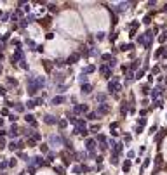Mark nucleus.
Instances as JSON below:
<instances>
[{"label": "nucleus", "instance_id": "obj_3", "mask_svg": "<svg viewBox=\"0 0 167 175\" xmlns=\"http://www.w3.org/2000/svg\"><path fill=\"white\" fill-rule=\"evenodd\" d=\"M87 111H89V106H87V104H75V106H73V113H75V115L87 113Z\"/></svg>", "mask_w": 167, "mask_h": 175}, {"label": "nucleus", "instance_id": "obj_43", "mask_svg": "<svg viewBox=\"0 0 167 175\" xmlns=\"http://www.w3.org/2000/svg\"><path fill=\"white\" fill-rule=\"evenodd\" d=\"M148 165H150V160H148V158H146V161H143V167H141V170H145V168L148 167Z\"/></svg>", "mask_w": 167, "mask_h": 175}, {"label": "nucleus", "instance_id": "obj_22", "mask_svg": "<svg viewBox=\"0 0 167 175\" xmlns=\"http://www.w3.org/2000/svg\"><path fill=\"white\" fill-rule=\"evenodd\" d=\"M139 90H141L143 95H148V94H152V92H150V85H141V89H139Z\"/></svg>", "mask_w": 167, "mask_h": 175}, {"label": "nucleus", "instance_id": "obj_50", "mask_svg": "<svg viewBox=\"0 0 167 175\" xmlns=\"http://www.w3.org/2000/svg\"><path fill=\"white\" fill-rule=\"evenodd\" d=\"M9 120H11V121H16V120H18V116H16V115H11V116H9Z\"/></svg>", "mask_w": 167, "mask_h": 175}, {"label": "nucleus", "instance_id": "obj_8", "mask_svg": "<svg viewBox=\"0 0 167 175\" xmlns=\"http://www.w3.org/2000/svg\"><path fill=\"white\" fill-rule=\"evenodd\" d=\"M164 90H165V87H164V85H159V87H155V89L152 90V97H153V99H157V97H159L160 94L164 92Z\"/></svg>", "mask_w": 167, "mask_h": 175}, {"label": "nucleus", "instance_id": "obj_53", "mask_svg": "<svg viewBox=\"0 0 167 175\" xmlns=\"http://www.w3.org/2000/svg\"><path fill=\"white\" fill-rule=\"evenodd\" d=\"M4 144H5V141L4 139H0V147H4Z\"/></svg>", "mask_w": 167, "mask_h": 175}, {"label": "nucleus", "instance_id": "obj_34", "mask_svg": "<svg viewBox=\"0 0 167 175\" xmlns=\"http://www.w3.org/2000/svg\"><path fill=\"white\" fill-rule=\"evenodd\" d=\"M162 104H164V102L160 101V99H157V101L153 102V108H162Z\"/></svg>", "mask_w": 167, "mask_h": 175}, {"label": "nucleus", "instance_id": "obj_48", "mask_svg": "<svg viewBox=\"0 0 167 175\" xmlns=\"http://www.w3.org/2000/svg\"><path fill=\"white\" fill-rule=\"evenodd\" d=\"M104 37H106V35H104V33H103V31H101V33H97V40H103V38H104Z\"/></svg>", "mask_w": 167, "mask_h": 175}, {"label": "nucleus", "instance_id": "obj_52", "mask_svg": "<svg viewBox=\"0 0 167 175\" xmlns=\"http://www.w3.org/2000/svg\"><path fill=\"white\" fill-rule=\"evenodd\" d=\"M162 57H167V49L164 47V52H162Z\"/></svg>", "mask_w": 167, "mask_h": 175}, {"label": "nucleus", "instance_id": "obj_51", "mask_svg": "<svg viewBox=\"0 0 167 175\" xmlns=\"http://www.w3.org/2000/svg\"><path fill=\"white\" fill-rule=\"evenodd\" d=\"M143 132V127H136V134H141Z\"/></svg>", "mask_w": 167, "mask_h": 175}, {"label": "nucleus", "instance_id": "obj_33", "mask_svg": "<svg viewBox=\"0 0 167 175\" xmlns=\"http://www.w3.org/2000/svg\"><path fill=\"white\" fill-rule=\"evenodd\" d=\"M87 118H89V120H96V118H97V113L91 111V113H89V115H87Z\"/></svg>", "mask_w": 167, "mask_h": 175}, {"label": "nucleus", "instance_id": "obj_44", "mask_svg": "<svg viewBox=\"0 0 167 175\" xmlns=\"http://www.w3.org/2000/svg\"><path fill=\"white\" fill-rule=\"evenodd\" d=\"M134 156H136V153H134V151H129V153H127V158H129V160H132Z\"/></svg>", "mask_w": 167, "mask_h": 175}, {"label": "nucleus", "instance_id": "obj_45", "mask_svg": "<svg viewBox=\"0 0 167 175\" xmlns=\"http://www.w3.org/2000/svg\"><path fill=\"white\" fill-rule=\"evenodd\" d=\"M99 130V125H92V127H91V132H97Z\"/></svg>", "mask_w": 167, "mask_h": 175}, {"label": "nucleus", "instance_id": "obj_15", "mask_svg": "<svg viewBox=\"0 0 167 175\" xmlns=\"http://www.w3.org/2000/svg\"><path fill=\"white\" fill-rule=\"evenodd\" d=\"M131 49H134V44H122L120 45V50H122V52H127Z\"/></svg>", "mask_w": 167, "mask_h": 175}, {"label": "nucleus", "instance_id": "obj_7", "mask_svg": "<svg viewBox=\"0 0 167 175\" xmlns=\"http://www.w3.org/2000/svg\"><path fill=\"white\" fill-rule=\"evenodd\" d=\"M64 101H66V97H64V95H56V97H52V99H51V104L52 106H59V104H63Z\"/></svg>", "mask_w": 167, "mask_h": 175}, {"label": "nucleus", "instance_id": "obj_40", "mask_svg": "<svg viewBox=\"0 0 167 175\" xmlns=\"http://www.w3.org/2000/svg\"><path fill=\"white\" fill-rule=\"evenodd\" d=\"M40 151H42V153H49V147H47L45 144H42V146H40Z\"/></svg>", "mask_w": 167, "mask_h": 175}, {"label": "nucleus", "instance_id": "obj_12", "mask_svg": "<svg viewBox=\"0 0 167 175\" xmlns=\"http://www.w3.org/2000/svg\"><path fill=\"white\" fill-rule=\"evenodd\" d=\"M31 163H33L35 167H40V165H44V158H42V156H35V158H31Z\"/></svg>", "mask_w": 167, "mask_h": 175}, {"label": "nucleus", "instance_id": "obj_54", "mask_svg": "<svg viewBox=\"0 0 167 175\" xmlns=\"http://www.w3.org/2000/svg\"><path fill=\"white\" fill-rule=\"evenodd\" d=\"M164 11H165V12H167V4H165V7H164Z\"/></svg>", "mask_w": 167, "mask_h": 175}, {"label": "nucleus", "instance_id": "obj_23", "mask_svg": "<svg viewBox=\"0 0 167 175\" xmlns=\"http://www.w3.org/2000/svg\"><path fill=\"white\" fill-rule=\"evenodd\" d=\"M120 115L122 116L127 115V102H122V104H120Z\"/></svg>", "mask_w": 167, "mask_h": 175}, {"label": "nucleus", "instance_id": "obj_26", "mask_svg": "<svg viewBox=\"0 0 167 175\" xmlns=\"http://www.w3.org/2000/svg\"><path fill=\"white\" fill-rule=\"evenodd\" d=\"M122 168H124V172H129V168H131V160H125V161H124Z\"/></svg>", "mask_w": 167, "mask_h": 175}, {"label": "nucleus", "instance_id": "obj_16", "mask_svg": "<svg viewBox=\"0 0 167 175\" xmlns=\"http://www.w3.org/2000/svg\"><path fill=\"white\" fill-rule=\"evenodd\" d=\"M110 111V108H108L106 104H99V108H97V113H99V115H104V113H108Z\"/></svg>", "mask_w": 167, "mask_h": 175}, {"label": "nucleus", "instance_id": "obj_31", "mask_svg": "<svg viewBox=\"0 0 167 175\" xmlns=\"http://www.w3.org/2000/svg\"><path fill=\"white\" fill-rule=\"evenodd\" d=\"M58 125H59V128H64L68 125V121H66V120H59V121H58Z\"/></svg>", "mask_w": 167, "mask_h": 175}, {"label": "nucleus", "instance_id": "obj_47", "mask_svg": "<svg viewBox=\"0 0 167 175\" xmlns=\"http://www.w3.org/2000/svg\"><path fill=\"white\" fill-rule=\"evenodd\" d=\"M99 147H101V151H106V147H108V146H106V142H101V146H99Z\"/></svg>", "mask_w": 167, "mask_h": 175}, {"label": "nucleus", "instance_id": "obj_38", "mask_svg": "<svg viewBox=\"0 0 167 175\" xmlns=\"http://www.w3.org/2000/svg\"><path fill=\"white\" fill-rule=\"evenodd\" d=\"M7 83H9V85H14V87L18 85V82H16L14 78H7Z\"/></svg>", "mask_w": 167, "mask_h": 175}, {"label": "nucleus", "instance_id": "obj_55", "mask_svg": "<svg viewBox=\"0 0 167 175\" xmlns=\"http://www.w3.org/2000/svg\"><path fill=\"white\" fill-rule=\"evenodd\" d=\"M0 71H2V64H0Z\"/></svg>", "mask_w": 167, "mask_h": 175}, {"label": "nucleus", "instance_id": "obj_21", "mask_svg": "<svg viewBox=\"0 0 167 175\" xmlns=\"http://www.w3.org/2000/svg\"><path fill=\"white\" fill-rule=\"evenodd\" d=\"M96 101L101 102V104H104V101H106V94H97V95H96Z\"/></svg>", "mask_w": 167, "mask_h": 175}, {"label": "nucleus", "instance_id": "obj_35", "mask_svg": "<svg viewBox=\"0 0 167 175\" xmlns=\"http://www.w3.org/2000/svg\"><path fill=\"white\" fill-rule=\"evenodd\" d=\"M150 23H152L150 16H145V18H143V24H150Z\"/></svg>", "mask_w": 167, "mask_h": 175}, {"label": "nucleus", "instance_id": "obj_18", "mask_svg": "<svg viewBox=\"0 0 167 175\" xmlns=\"http://www.w3.org/2000/svg\"><path fill=\"white\" fill-rule=\"evenodd\" d=\"M9 135H11L12 139L18 137V127H16V125H12V127H11V130H9Z\"/></svg>", "mask_w": 167, "mask_h": 175}, {"label": "nucleus", "instance_id": "obj_24", "mask_svg": "<svg viewBox=\"0 0 167 175\" xmlns=\"http://www.w3.org/2000/svg\"><path fill=\"white\" fill-rule=\"evenodd\" d=\"M101 59H103V61H110V63H111V61H115L111 54H103V56H101Z\"/></svg>", "mask_w": 167, "mask_h": 175}, {"label": "nucleus", "instance_id": "obj_17", "mask_svg": "<svg viewBox=\"0 0 167 175\" xmlns=\"http://www.w3.org/2000/svg\"><path fill=\"white\" fill-rule=\"evenodd\" d=\"M25 120L30 123V125H33V127L37 125V121H35V116H33V115H26V116H25Z\"/></svg>", "mask_w": 167, "mask_h": 175}, {"label": "nucleus", "instance_id": "obj_46", "mask_svg": "<svg viewBox=\"0 0 167 175\" xmlns=\"http://www.w3.org/2000/svg\"><path fill=\"white\" fill-rule=\"evenodd\" d=\"M19 158H21V160H25V161H28V156H26L25 153H19Z\"/></svg>", "mask_w": 167, "mask_h": 175}, {"label": "nucleus", "instance_id": "obj_30", "mask_svg": "<svg viewBox=\"0 0 167 175\" xmlns=\"http://www.w3.org/2000/svg\"><path fill=\"white\" fill-rule=\"evenodd\" d=\"M143 75H145V69H139V71L136 73V80H141V78H143Z\"/></svg>", "mask_w": 167, "mask_h": 175}, {"label": "nucleus", "instance_id": "obj_14", "mask_svg": "<svg viewBox=\"0 0 167 175\" xmlns=\"http://www.w3.org/2000/svg\"><path fill=\"white\" fill-rule=\"evenodd\" d=\"M94 69H96V66H94V64H89V66H86L84 69H82V73H84V75H89V73H92Z\"/></svg>", "mask_w": 167, "mask_h": 175}, {"label": "nucleus", "instance_id": "obj_29", "mask_svg": "<svg viewBox=\"0 0 167 175\" xmlns=\"http://www.w3.org/2000/svg\"><path fill=\"white\" fill-rule=\"evenodd\" d=\"M162 52H164V47H159V49H157V52H155V59H159V57L162 56Z\"/></svg>", "mask_w": 167, "mask_h": 175}, {"label": "nucleus", "instance_id": "obj_32", "mask_svg": "<svg viewBox=\"0 0 167 175\" xmlns=\"http://www.w3.org/2000/svg\"><path fill=\"white\" fill-rule=\"evenodd\" d=\"M145 125H146V120L145 118H139V120H137V127H145Z\"/></svg>", "mask_w": 167, "mask_h": 175}, {"label": "nucleus", "instance_id": "obj_1", "mask_svg": "<svg viewBox=\"0 0 167 175\" xmlns=\"http://www.w3.org/2000/svg\"><path fill=\"white\" fill-rule=\"evenodd\" d=\"M44 85H45V80L42 76H28V94L30 95H35Z\"/></svg>", "mask_w": 167, "mask_h": 175}, {"label": "nucleus", "instance_id": "obj_25", "mask_svg": "<svg viewBox=\"0 0 167 175\" xmlns=\"http://www.w3.org/2000/svg\"><path fill=\"white\" fill-rule=\"evenodd\" d=\"M78 82L84 85V83H87V75H84V73H80V76H78Z\"/></svg>", "mask_w": 167, "mask_h": 175}, {"label": "nucleus", "instance_id": "obj_13", "mask_svg": "<svg viewBox=\"0 0 167 175\" xmlns=\"http://www.w3.org/2000/svg\"><path fill=\"white\" fill-rule=\"evenodd\" d=\"M129 5H131L129 2H122V4H119V5H117V12H124Z\"/></svg>", "mask_w": 167, "mask_h": 175}, {"label": "nucleus", "instance_id": "obj_49", "mask_svg": "<svg viewBox=\"0 0 167 175\" xmlns=\"http://www.w3.org/2000/svg\"><path fill=\"white\" fill-rule=\"evenodd\" d=\"M47 160H49V161L54 160V153H49V154H47Z\"/></svg>", "mask_w": 167, "mask_h": 175}, {"label": "nucleus", "instance_id": "obj_2", "mask_svg": "<svg viewBox=\"0 0 167 175\" xmlns=\"http://www.w3.org/2000/svg\"><path fill=\"white\" fill-rule=\"evenodd\" d=\"M110 92H113V95H117V90H120L122 87H120V83H119V78H113L111 82H108V87H106Z\"/></svg>", "mask_w": 167, "mask_h": 175}, {"label": "nucleus", "instance_id": "obj_19", "mask_svg": "<svg viewBox=\"0 0 167 175\" xmlns=\"http://www.w3.org/2000/svg\"><path fill=\"white\" fill-rule=\"evenodd\" d=\"M139 64H141V59H136L134 63H131V71L134 73V69H137V68H139Z\"/></svg>", "mask_w": 167, "mask_h": 175}, {"label": "nucleus", "instance_id": "obj_20", "mask_svg": "<svg viewBox=\"0 0 167 175\" xmlns=\"http://www.w3.org/2000/svg\"><path fill=\"white\" fill-rule=\"evenodd\" d=\"M117 128H119V123H117V121H113V123L110 125V130H111V134H113V135H117V134H119V132H117Z\"/></svg>", "mask_w": 167, "mask_h": 175}, {"label": "nucleus", "instance_id": "obj_37", "mask_svg": "<svg viewBox=\"0 0 167 175\" xmlns=\"http://www.w3.org/2000/svg\"><path fill=\"white\" fill-rule=\"evenodd\" d=\"M16 111L23 113V111H25V106H23V104H16Z\"/></svg>", "mask_w": 167, "mask_h": 175}, {"label": "nucleus", "instance_id": "obj_28", "mask_svg": "<svg viewBox=\"0 0 167 175\" xmlns=\"http://www.w3.org/2000/svg\"><path fill=\"white\" fill-rule=\"evenodd\" d=\"M9 149H12V151H14V149H19V144L16 141H12L11 144H9Z\"/></svg>", "mask_w": 167, "mask_h": 175}, {"label": "nucleus", "instance_id": "obj_5", "mask_svg": "<svg viewBox=\"0 0 167 175\" xmlns=\"http://www.w3.org/2000/svg\"><path fill=\"white\" fill-rule=\"evenodd\" d=\"M49 142H51L52 146H61L64 142V139L59 137V135H51V137H49Z\"/></svg>", "mask_w": 167, "mask_h": 175}, {"label": "nucleus", "instance_id": "obj_10", "mask_svg": "<svg viewBox=\"0 0 167 175\" xmlns=\"http://www.w3.org/2000/svg\"><path fill=\"white\" fill-rule=\"evenodd\" d=\"M80 90H82V94H86L87 95V94L92 92V85H91V83H84V85L80 87Z\"/></svg>", "mask_w": 167, "mask_h": 175}, {"label": "nucleus", "instance_id": "obj_11", "mask_svg": "<svg viewBox=\"0 0 167 175\" xmlns=\"http://www.w3.org/2000/svg\"><path fill=\"white\" fill-rule=\"evenodd\" d=\"M78 59H80V54H71V56L66 59V64H75Z\"/></svg>", "mask_w": 167, "mask_h": 175}, {"label": "nucleus", "instance_id": "obj_4", "mask_svg": "<svg viewBox=\"0 0 167 175\" xmlns=\"http://www.w3.org/2000/svg\"><path fill=\"white\" fill-rule=\"evenodd\" d=\"M99 73L103 75L104 78H110L111 76V68L108 66V64H103V66H99Z\"/></svg>", "mask_w": 167, "mask_h": 175}, {"label": "nucleus", "instance_id": "obj_27", "mask_svg": "<svg viewBox=\"0 0 167 175\" xmlns=\"http://www.w3.org/2000/svg\"><path fill=\"white\" fill-rule=\"evenodd\" d=\"M145 42H146L145 33H143V35H137V44H143V45H145Z\"/></svg>", "mask_w": 167, "mask_h": 175}, {"label": "nucleus", "instance_id": "obj_36", "mask_svg": "<svg viewBox=\"0 0 167 175\" xmlns=\"http://www.w3.org/2000/svg\"><path fill=\"white\" fill-rule=\"evenodd\" d=\"M26 44H28V47H30V50H35V44L31 40H26Z\"/></svg>", "mask_w": 167, "mask_h": 175}, {"label": "nucleus", "instance_id": "obj_41", "mask_svg": "<svg viewBox=\"0 0 167 175\" xmlns=\"http://www.w3.org/2000/svg\"><path fill=\"white\" fill-rule=\"evenodd\" d=\"M26 106H28V108H35V106H37V104H35V101H28V102H26Z\"/></svg>", "mask_w": 167, "mask_h": 175}, {"label": "nucleus", "instance_id": "obj_6", "mask_svg": "<svg viewBox=\"0 0 167 175\" xmlns=\"http://www.w3.org/2000/svg\"><path fill=\"white\" fill-rule=\"evenodd\" d=\"M86 149L89 153H94V149H96V139H87L86 141Z\"/></svg>", "mask_w": 167, "mask_h": 175}, {"label": "nucleus", "instance_id": "obj_9", "mask_svg": "<svg viewBox=\"0 0 167 175\" xmlns=\"http://www.w3.org/2000/svg\"><path fill=\"white\" fill-rule=\"evenodd\" d=\"M44 121L47 123V125H54V123H58V121H59V120L56 118V116H52V115H45Z\"/></svg>", "mask_w": 167, "mask_h": 175}, {"label": "nucleus", "instance_id": "obj_39", "mask_svg": "<svg viewBox=\"0 0 167 175\" xmlns=\"http://www.w3.org/2000/svg\"><path fill=\"white\" fill-rule=\"evenodd\" d=\"M165 40H167V33H162L159 37V42H165Z\"/></svg>", "mask_w": 167, "mask_h": 175}, {"label": "nucleus", "instance_id": "obj_42", "mask_svg": "<svg viewBox=\"0 0 167 175\" xmlns=\"http://www.w3.org/2000/svg\"><path fill=\"white\" fill-rule=\"evenodd\" d=\"M7 167H9V163H7V161H2V163H0V168H2V170H5Z\"/></svg>", "mask_w": 167, "mask_h": 175}, {"label": "nucleus", "instance_id": "obj_56", "mask_svg": "<svg viewBox=\"0 0 167 175\" xmlns=\"http://www.w3.org/2000/svg\"><path fill=\"white\" fill-rule=\"evenodd\" d=\"M165 85H167V80H165Z\"/></svg>", "mask_w": 167, "mask_h": 175}]
</instances>
